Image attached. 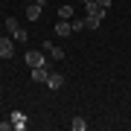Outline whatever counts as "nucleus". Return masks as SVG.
<instances>
[{"instance_id": "obj_14", "label": "nucleus", "mask_w": 131, "mask_h": 131, "mask_svg": "<svg viewBox=\"0 0 131 131\" xmlns=\"http://www.w3.org/2000/svg\"><path fill=\"white\" fill-rule=\"evenodd\" d=\"M96 3H99V6H105V9H111V3H114V0H96Z\"/></svg>"}, {"instance_id": "obj_12", "label": "nucleus", "mask_w": 131, "mask_h": 131, "mask_svg": "<svg viewBox=\"0 0 131 131\" xmlns=\"http://www.w3.org/2000/svg\"><path fill=\"white\" fill-rule=\"evenodd\" d=\"M99 24H102L99 18H93V15H84V29H99Z\"/></svg>"}, {"instance_id": "obj_13", "label": "nucleus", "mask_w": 131, "mask_h": 131, "mask_svg": "<svg viewBox=\"0 0 131 131\" xmlns=\"http://www.w3.org/2000/svg\"><path fill=\"white\" fill-rule=\"evenodd\" d=\"M70 26H73V32H82V29H84V18H73Z\"/></svg>"}, {"instance_id": "obj_10", "label": "nucleus", "mask_w": 131, "mask_h": 131, "mask_svg": "<svg viewBox=\"0 0 131 131\" xmlns=\"http://www.w3.org/2000/svg\"><path fill=\"white\" fill-rule=\"evenodd\" d=\"M70 128H73V131H88V122H84V117H73V119H70Z\"/></svg>"}, {"instance_id": "obj_5", "label": "nucleus", "mask_w": 131, "mask_h": 131, "mask_svg": "<svg viewBox=\"0 0 131 131\" xmlns=\"http://www.w3.org/2000/svg\"><path fill=\"white\" fill-rule=\"evenodd\" d=\"M15 56V41L12 38H0V58H12Z\"/></svg>"}, {"instance_id": "obj_8", "label": "nucleus", "mask_w": 131, "mask_h": 131, "mask_svg": "<svg viewBox=\"0 0 131 131\" xmlns=\"http://www.w3.org/2000/svg\"><path fill=\"white\" fill-rule=\"evenodd\" d=\"M12 128L24 131V128H26V114H20V111H12Z\"/></svg>"}, {"instance_id": "obj_11", "label": "nucleus", "mask_w": 131, "mask_h": 131, "mask_svg": "<svg viewBox=\"0 0 131 131\" xmlns=\"http://www.w3.org/2000/svg\"><path fill=\"white\" fill-rule=\"evenodd\" d=\"M58 18L61 20H73L76 15H73V6H58Z\"/></svg>"}, {"instance_id": "obj_1", "label": "nucleus", "mask_w": 131, "mask_h": 131, "mask_svg": "<svg viewBox=\"0 0 131 131\" xmlns=\"http://www.w3.org/2000/svg\"><path fill=\"white\" fill-rule=\"evenodd\" d=\"M24 58H26V64H29V67H50V58L44 56V52H38V50H29Z\"/></svg>"}, {"instance_id": "obj_4", "label": "nucleus", "mask_w": 131, "mask_h": 131, "mask_svg": "<svg viewBox=\"0 0 131 131\" xmlns=\"http://www.w3.org/2000/svg\"><path fill=\"white\" fill-rule=\"evenodd\" d=\"M35 84H47V79H50V67H32V76H29Z\"/></svg>"}, {"instance_id": "obj_2", "label": "nucleus", "mask_w": 131, "mask_h": 131, "mask_svg": "<svg viewBox=\"0 0 131 131\" xmlns=\"http://www.w3.org/2000/svg\"><path fill=\"white\" fill-rule=\"evenodd\" d=\"M84 15H93V18H99V20H105V15H108V9H105V6H99L96 0H88V3H84Z\"/></svg>"}, {"instance_id": "obj_15", "label": "nucleus", "mask_w": 131, "mask_h": 131, "mask_svg": "<svg viewBox=\"0 0 131 131\" xmlns=\"http://www.w3.org/2000/svg\"><path fill=\"white\" fill-rule=\"evenodd\" d=\"M38 3H41V6H44V3H47V0H38Z\"/></svg>"}, {"instance_id": "obj_7", "label": "nucleus", "mask_w": 131, "mask_h": 131, "mask_svg": "<svg viewBox=\"0 0 131 131\" xmlns=\"http://www.w3.org/2000/svg\"><path fill=\"white\" fill-rule=\"evenodd\" d=\"M41 12H44V6L38 3V0H35V3H29V6H26V20H32V24H35V20L41 18Z\"/></svg>"}, {"instance_id": "obj_16", "label": "nucleus", "mask_w": 131, "mask_h": 131, "mask_svg": "<svg viewBox=\"0 0 131 131\" xmlns=\"http://www.w3.org/2000/svg\"><path fill=\"white\" fill-rule=\"evenodd\" d=\"M79 3H88V0H79Z\"/></svg>"}, {"instance_id": "obj_6", "label": "nucleus", "mask_w": 131, "mask_h": 131, "mask_svg": "<svg viewBox=\"0 0 131 131\" xmlns=\"http://www.w3.org/2000/svg\"><path fill=\"white\" fill-rule=\"evenodd\" d=\"M52 32L61 35V38H67V35H73V26H70V20H61V18H58V24L52 26Z\"/></svg>"}, {"instance_id": "obj_9", "label": "nucleus", "mask_w": 131, "mask_h": 131, "mask_svg": "<svg viewBox=\"0 0 131 131\" xmlns=\"http://www.w3.org/2000/svg\"><path fill=\"white\" fill-rule=\"evenodd\" d=\"M47 88H50V90H61V88H64V76H58V73H50V79H47Z\"/></svg>"}, {"instance_id": "obj_17", "label": "nucleus", "mask_w": 131, "mask_h": 131, "mask_svg": "<svg viewBox=\"0 0 131 131\" xmlns=\"http://www.w3.org/2000/svg\"><path fill=\"white\" fill-rule=\"evenodd\" d=\"M0 125H3V119H0Z\"/></svg>"}, {"instance_id": "obj_3", "label": "nucleus", "mask_w": 131, "mask_h": 131, "mask_svg": "<svg viewBox=\"0 0 131 131\" xmlns=\"http://www.w3.org/2000/svg\"><path fill=\"white\" fill-rule=\"evenodd\" d=\"M41 50H47L52 61H64V56H67V52L61 50V47H56V44H52V41H44V44H41Z\"/></svg>"}]
</instances>
